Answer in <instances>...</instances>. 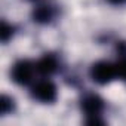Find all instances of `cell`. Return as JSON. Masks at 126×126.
Returning <instances> with one entry per match:
<instances>
[{
	"instance_id": "1",
	"label": "cell",
	"mask_w": 126,
	"mask_h": 126,
	"mask_svg": "<svg viewBox=\"0 0 126 126\" xmlns=\"http://www.w3.org/2000/svg\"><path fill=\"white\" fill-rule=\"evenodd\" d=\"M117 76V70H116V64H110V62L101 61L94 64V67L91 68V77L94 82L99 83V85H107L110 83L114 77Z\"/></svg>"
},
{
	"instance_id": "9",
	"label": "cell",
	"mask_w": 126,
	"mask_h": 126,
	"mask_svg": "<svg viewBox=\"0 0 126 126\" xmlns=\"http://www.w3.org/2000/svg\"><path fill=\"white\" fill-rule=\"evenodd\" d=\"M9 102H12V101L8 99L6 96L2 98V102H0V105H2V113H3V114H6V113L9 111V107H12V104H9Z\"/></svg>"
},
{
	"instance_id": "4",
	"label": "cell",
	"mask_w": 126,
	"mask_h": 126,
	"mask_svg": "<svg viewBox=\"0 0 126 126\" xmlns=\"http://www.w3.org/2000/svg\"><path fill=\"white\" fill-rule=\"evenodd\" d=\"M83 110H85V113L86 114H89V116H98L101 111H102V107H104V104H102V101L96 96V95H91V96H86L85 99H83Z\"/></svg>"
},
{
	"instance_id": "10",
	"label": "cell",
	"mask_w": 126,
	"mask_h": 126,
	"mask_svg": "<svg viewBox=\"0 0 126 126\" xmlns=\"http://www.w3.org/2000/svg\"><path fill=\"white\" fill-rule=\"evenodd\" d=\"M110 3H113V5H122V3H125L126 0H108Z\"/></svg>"
},
{
	"instance_id": "3",
	"label": "cell",
	"mask_w": 126,
	"mask_h": 126,
	"mask_svg": "<svg viewBox=\"0 0 126 126\" xmlns=\"http://www.w3.org/2000/svg\"><path fill=\"white\" fill-rule=\"evenodd\" d=\"M34 73V65L28 61H19L15 64L14 70H12V79L19 83V85H27L31 82Z\"/></svg>"
},
{
	"instance_id": "8",
	"label": "cell",
	"mask_w": 126,
	"mask_h": 126,
	"mask_svg": "<svg viewBox=\"0 0 126 126\" xmlns=\"http://www.w3.org/2000/svg\"><path fill=\"white\" fill-rule=\"evenodd\" d=\"M11 34H12V27H9L6 22H2V40L6 42Z\"/></svg>"
},
{
	"instance_id": "5",
	"label": "cell",
	"mask_w": 126,
	"mask_h": 126,
	"mask_svg": "<svg viewBox=\"0 0 126 126\" xmlns=\"http://www.w3.org/2000/svg\"><path fill=\"white\" fill-rule=\"evenodd\" d=\"M36 70L42 74H50L56 70V59L50 55H45L36 64Z\"/></svg>"
},
{
	"instance_id": "6",
	"label": "cell",
	"mask_w": 126,
	"mask_h": 126,
	"mask_svg": "<svg viewBox=\"0 0 126 126\" xmlns=\"http://www.w3.org/2000/svg\"><path fill=\"white\" fill-rule=\"evenodd\" d=\"M34 18L39 22H47L52 18V11L49 6H39L34 12Z\"/></svg>"
},
{
	"instance_id": "2",
	"label": "cell",
	"mask_w": 126,
	"mask_h": 126,
	"mask_svg": "<svg viewBox=\"0 0 126 126\" xmlns=\"http://www.w3.org/2000/svg\"><path fill=\"white\" fill-rule=\"evenodd\" d=\"M31 95L37 99V101H42V102H52L55 101L56 98V88L52 82L49 80H42V82H37L34 86H33V91H31Z\"/></svg>"
},
{
	"instance_id": "7",
	"label": "cell",
	"mask_w": 126,
	"mask_h": 126,
	"mask_svg": "<svg viewBox=\"0 0 126 126\" xmlns=\"http://www.w3.org/2000/svg\"><path fill=\"white\" fill-rule=\"evenodd\" d=\"M116 70H117V76H120L123 80H126V56H123L116 64Z\"/></svg>"
}]
</instances>
